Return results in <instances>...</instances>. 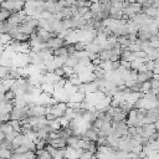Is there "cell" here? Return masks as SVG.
<instances>
[{"label":"cell","mask_w":159,"mask_h":159,"mask_svg":"<svg viewBox=\"0 0 159 159\" xmlns=\"http://www.w3.org/2000/svg\"><path fill=\"white\" fill-rule=\"evenodd\" d=\"M29 117L27 113V107H17L15 106L12 111L10 112V120H20L24 122Z\"/></svg>","instance_id":"1"},{"label":"cell","mask_w":159,"mask_h":159,"mask_svg":"<svg viewBox=\"0 0 159 159\" xmlns=\"http://www.w3.org/2000/svg\"><path fill=\"white\" fill-rule=\"evenodd\" d=\"M112 127H113V134L112 137H123L124 134L128 133V124L125 120H120V122H112Z\"/></svg>","instance_id":"2"},{"label":"cell","mask_w":159,"mask_h":159,"mask_svg":"<svg viewBox=\"0 0 159 159\" xmlns=\"http://www.w3.org/2000/svg\"><path fill=\"white\" fill-rule=\"evenodd\" d=\"M67 108H68L67 103H65V102H57V103H55L53 106L50 107V113H52L57 118H60V117H63L66 114Z\"/></svg>","instance_id":"3"},{"label":"cell","mask_w":159,"mask_h":159,"mask_svg":"<svg viewBox=\"0 0 159 159\" xmlns=\"http://www.w3.org/2000/svg\"><path fill=\"white\" fill-rule=\"evenodd\" d=\"M66 43H67L66 39L60 37L58 35H57V36H55V37H52V39H50V40L47 41V46H48L50 48H52V50H56V48L63 47V46H66Z\"/></svg>","instance_id":"4"},{"label":"cell","mask_w":159,"mask_h":159,"mask_svg":"<svg viewBox=\"0 0 159 159\" xmlns=\"http://www.w3.org/2000/svg\"><path fill=\"white\" fill-rule=\"evenodd\" d=\"M155 132H157V129L154 127V123H147V124L142 125V137L143 138H149Z\"/></svg>","instance_id":"5"},{"label":"cell","mask_w":159,"mask_h":159,"mask_svg":"<svg viewBox=\"0 0 159 159\" xmlns=\"http://www.w3.org/2000/svg\"><path fill=\"white\" fill-rule=\"evenodd\" d=\"M43 77H45V82L48 84H52V86H56L60 82V80L62 78V77L57 76L55 72H47L46 75H43Z\"/></svg>","instance_id":"6"},{"label":"cell","mask_w":159,"mask_h":159,"mask_svg":"<svg viewBox=\"0 0 159 159\" xmlns=\"http://www.w3.org/2000/svg\"><path fill=\"white\" fill-rule=\"evenodd\" d=\"M154 77V73H153V71H140V72H138V75H137V80L139 81V82H145V81H150L152 78Z\"/></svg>","instance_id":"7"},{"label":"cell","mask_w":159,"mask_h":159,"mask_svg":"<svg viewBox=\"0 0 159 159\" xmlns=\"http://www.w3.org/2000/svg\"><path fill=\"white\" fill-rule=\"evenodd\" d=\"M0 7L6 9L11 12H16V0H4L0 4Z\"/></svg>","instance_id":"8"},{"label":"cell","mask_w":159,"mask_h":159,"mask_svg":"<svg viewBox=\"0 0 159 159\" xmlns=\"http://www.w3.org/2000/svg\"><path fill=\"white\" fill-rule=\"evenodd\" d=\"M120 60H124V61H134L135 57H134V52L128 50V48H122V52H120Z\"/></svg>","instance_id":"9"},{"label":"cell","mask_w":159,"mask_h":159,"mask_svg":"<svg viewBox=\"0 0 159 159\" xmlns=\"http://www.w3.org/2000/svg\"><path fill=\"white\" fill-rule=\"evenodd\" d=\"M50 145H52V147H55V148H65V147H67V140L58 137V138L52 139L51 143H50Z\"/></svg>","instance_id":"10"},{"label":"cell","mask_w":159,"mask_h":159,"mask_svg":"<svg viewBox=\"0 0 159 159\" xmlns=\"http://www.w3.org/2000/svg\"><path fill=\"white\" fill-rule=\"evenodd\" d=\"M26 140H27V138H26L25 134H22V133H17L16 137L12 139V143H14V147L16 148V147H20L21 144H24Z\"/></svg>","instance_id":"11"},{"label":"cell","mask_w":159,"mask_h":159,"mask_svg":"<svg viewBox=\"0 0 159 159\" xmlns=\"http://www.w3.org/2000/svg\"><path fill=\"white\" fill-rule=\"evenodd\" d=\"M35 153H36V159H53V157L50 154V152L47 149L35 150Z\"/></svg>","instance_id":"12"},{"label":"cell","mask_w":159,"mask_h":159,"mask_svg":"<svg viewBox=\"0 0 159 159\" xmlns=\"http://www.w3.org/2000/svg\"><path fill=\"white\" fill-rule=\"evenodd\" d=\"M117 40H118V42H119V45H120V47H122V48H127V47H128V46L132 43V41L129 40L128 35L118 36V37H117Z\"/></svg>","instance_id":"13"},{"label":"cell","mask_w":159,"mask_h":159,"mask_svg":"<svg viewBox=\"0 0 159 159\" xmlns=\"http://www.w3.org/2000/svg\"><path fill=\"white\" fill-rule=\"evenodd\" d=\"M11 66H6V65H0V80H4V78H7L9 77V73L11 71Z\"/></svg>","instance_id":"14"},{"label":"cell","mask_w":159,"mask_h":159,"mask_svg":"<svg viewBox=\"0 0 159 159\" xmlns=\"http://www.w3.org/2000/svg\"><path fill=\"white\" fill-rule=\"evenodd\" d=\"M0 148H2V149H9V150H11V152H14V149H15L12 140L6 139V138L0 142Z\"/></svg>","instance_id":"15"},{"label":"cell","mask_w":159,"mask_h":159,"mask_svg":"<svg viewBox=\"0 0 159 159\" xmlns=\"http://www.w3.org/2000/svg\"><path fill=\"white\" fill-rule=\"evenodd\" d=\"M4 96H5V98H6L7 102H14V101L17 98V94H16L11 88H10V89H6L5 93H4Z\"/></svg>","instance_id":"16"},{"label":"cell","mask_w":159,"mask_h":159,"mask_svg":"<svg viewBox=\"0 0 159 159\" xmlns=\"http://www.w3.org/2000/svg\"><path fill=\"white\" fill-rule=\"evenodd\" d=\"M150 89H152L150 81H145V82L142 83V88H140V92L142 93H148V92H150Z\"/></svg>","instance_id":"17"},{"label":"cell","mask_w":159,"mask_h":159,"mask_svg":"<svg viewBox=\"0 0 159 159\" xmlns=\"http://www.w3.org/2000/svg\"><path fill=\"white\" fill-rule=\"evenodd\" d=\"M150 86H152V89H159V81L153 77L150 80Z\"/></svg>","instance_id":"18"},{"label":"cell","mask_w":159,"mask_h":159,"mask_svg":"<svg viewBox=\"0 0 159 159\" xmlns=\"http://www.w3.org/2000/svg\"><path fill=\"white\" fill-rule=\"evenodd\" d=\"M88 11H89V7H78L77 14H78L81 17H83V15H84V14H87Z\"/></svg>","instance_id":"19"},{"label":"cell","mask_w":159,"mask_h":159,"mask_svg":"<svg viewBox=\"0 0 159 159\" xmlns=\"http://www.w3.org/2000/svg\"><path fill=\"white\" fill-rule=\"evenodd\" d=\"M57 76H60V77H65V70H63V66H61V67H57L55 71H53Z\"/></svg>","instance_id":"20"},{"label":"cell","mask_w":159,"mask_h":159,"mask_svg":"<svg viewBox=\"0 0 159 159\" xmlns=\"http://www.w3.org/2000/svg\"><path fill=\"white\" fill-rule=\"evenodd\" d=\"M120 65L128 70H130V62L129 61H124V60H120Z\"/></svg>","instance_id":"21"},{"label":"cell","mask_w":159,"mask_h":159,"mask_svg":"<svg viewBox=\"0 0 159 159\" xmlns=\"http://www.w3.org/2000/svg\"><path fill=\"white\" fill-rule=\"evenodd\" d=\"M149 46L152 48H159V41H149Z\"/></svg>","instance_id":"22"},{"label":"cell","mask_w":159,"mask_h":159,"mask_svg":"<svg viewBox=\"0 0 159 159\" xmlns=\"http://www.w3.org/2000/svg\"><path fill=\"white\" fill-rule=\"evenodd\" d=\"M2 139H5V134H4V132H2V129H0V142H1Z\"/></svg>","instance_id":"23"},{"label":"cell","mask_w":159,"mask_h":159,"mask_svg":"<svg viewBox=\"0 0 159 159\" xmlns=\"http://www.w3.org/2000/svg\"><path fill=\"white\" fill-rule=\"evenodd\" d=\"M92 2H101V0H91Z\"/></svg>","instance_id":"24"},{"label":"cell","mask_w":159,"mask_h":159,"mask_svg":"<svg viewBox=\"0 0 159 159\" xmlns=\"http://www.w3.org/2000/svg\"><path fill=\"white\" fill-rule=\"evenodd\" d=\"M129 1H130V2H135V0H129Z\"/></svg>","instance_id":"25"},{"label":"cell","mask_w":159,"mask_h":159,"mask_svg":"<svg viewBox=\"0 0 159 159\" xmlns=\"http://www.w3.org/2000/svg\"><path fill=\"white\" fill-rule=\"evenodd\" d=\"M0 159H6V158H2V157H0Z\"/></svg>","instance_id":"26"}]
</instances>
